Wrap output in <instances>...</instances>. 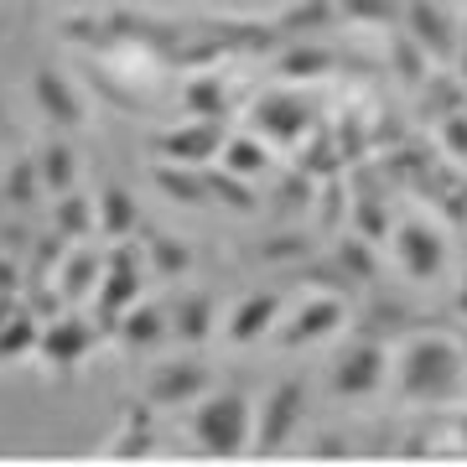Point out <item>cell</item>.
<instances>
[{"label": "cell", "instance_id": "1", "mask_svg": "<svg viewBox=\"0 0 467 467\" xmlns=\"http://www.w3.org/2000/svg\"><path fill=\"white\" fill-rule=\"evenodd\" d=\"M192 436H198V447L213 451V457H239V451H250L254 447L250 395H239V389L202 395L198 416H192Z\"/></svg>", "mask_w": 467, "mask_h": 467}, {"label": "cell", "instance_id": "2", "mask_svg": "<svg viewBox=\"0 0 467 467\" xmlns=\"http://www.w3.org/2000/svg\"><path fill=\"white\" fill-rule=\"evenodd\" d=\"M400 389L410 400H426V405H441L462 389V358L451 348L447 337H420L410 343L400 364Z\"/></svg>", "mask_w": 467, "mask_h": 467}, {"label": "cell", "instance_id": "3", "mask_svg": "<svg viewBox=\"0 0 467 467\" xmlns=\"http://www.w3.org/2000/svg\"><path fill=\"white\" fill-rule=\"evenodd\" d=\"M301 410H306V384L301 379H285L270 389L265 410H260V420H254V447L260 457H270V451H281L285 441H291V431L301 426Z\"/></svg>", "mask_w": 467, "mask_h": 467}, {"label": "cell", "instance_id": "4", "mask_svg": "<svg viewBox=\"0 0 467 467\" xmlns=\"http://www.w3.org/2000/svg\"><path fill=\"white\" fill-rule=\"evenodd\" d=\"M384 379V353L379 343H353V348H343L333 358V395L337 400H364V395H374Z\"/></svg>", "mask_w": 467, "mask_h": 467}, {"label": "cell", "instance_id": "5", "mask_svg": "<svg viewBox=\"0 0 467 467\" xmlns=\"http://www.w3.org/2000/svg\"><path fill=\"white\" fill-rule=\"evenodd\" d=\"M208 384H213L208 364H192V358H182V364H161L156 374H150V384H146V400H150V410H156V405H192V400L208 395Z\"/></svg>", "mask_w": 467, "mask_h": 467}, {"label": "cell", "instance_id": "6", "mask_svg": "<svg viewBox=\"0 0 467 467\" xmlns=\"http://www.w3.org/2000/svg\"><path fill=\"white\" fill-rule=\"evenodd\" d=\"M32 94H36V109L57 125V130H73V125H84V99H78V88L67 84L57 67H42L32 78Z\"/></svg>", "mask_w": 467, "mask_h": 467}, {"label": "cell", "instance_id": "7", "mask_svg": "<svg viewBox=\"0 0 467 467\" xmlns=\"http://www.w3.org/2000/svg\"><path fill=\"white\" fill-rule=\"evenodd\" d=\"M400 265L416 275V281H436L447 270V244L441 234L426 229V223H405L400 229Z\"/></svg>", "mask_w": 467, "mask_h": 467}, {"label": "cell", "instance_id": "8", "mask_svg": "<svg viewBox=\"0 0 467 467\" xmlns=\"http://www.w3.org/2000/svg\"><path fill=\"white\" fill-rule=\"evenodd\" d=\"M348 322V312H343V301H327V296H317V301H306L296 317L285 322V333H281V343L285 348H301V343H317V337H327V333H337Z\"/></svg>", "mask_w": 467, "mask_h": 467}, {"label": "cell", "instance_id": "9", "mask_svg": "<svg viewBox=\"0 0 467 467\" xmlns=\"http://www.w3.org/2000/svg\"><path fill=\"white\" fill-rule=\"evenodd\" d=\"M36 348H42V358H47V364L73 368V364H84V353L94 348V327H88V322H73V317H67V322H52L47 337H42Z\"/></svg>", "mask_w": 467, "mask_h": 467}, {"label": "cell", "instance_id": "10", "mask_svg": "<svg viewBox=\"0 0 467 467\" xmlns=\"http://www.w3.org/2000/svg\"><path fill=\"white\" fill-rule=\"evenodd\" d=\"M275 317H281V296H275V291H254V296H244V306L229 317V337L234 343H260Z\"/></svg>", "mask_w": 467, "mask_h": 467}, {"label": "cell", "instance_id": "11", "mask_svg": "<svg viewBox=\"0 0 467 467\" xmlns=\"http://www.w3.org/2000/svg\"><path fill=\"white\" fill-rule=\"evenodd\" d=\"M405 21H410V32H416V42L426 52H436V57H451L457 52V32H451V21L436 11L431 0H410Z\"/></svg>", "mask_w": 467, "mask_h": 467}, {"label": "cell", "instance_id": "12", "mask_svg": "<svg viewBox=\"0 0 467 467\" xmlns=\"http://www.w3.org/2000/svg\"><path fill=\"white\" fill-rule=\"evenodd\" d=\"M161 150L167 156H177V161H202V156H213V150H223V130H218V119H198V125H182L177 135H167L161 140Z\"/></svg>", "mask_w": 467, "mask_h": 467}, {"label": "cell", "instance_id": "13", "mask_svg": "<svg viewBox=\"0 0 467 467\" xmlns=\"http://www.w3.org/2000/svg\"><path fill=\"white\" fill-rule=\"evenodd\" d=\"M213 333V301L208 296H177L171 306V337H182V343H202V337Z\"/></svg>", "mask_w": 467, "mask_h": 467}, {"label": "cell", "instance_id": "14", "mask_svg": "<svg viewBox=\"0 0 467 467\" xmlns=\"http://www.w3.org/2000/svg\"><path fill=\"white\" fill-rule=\"evenodd\" d=\"M36 171H42V187H52V192L63 198V192H73V182H78V156H73V146L52 140V146H42V156H36Z\"/></svg>", "mask_w": 467, "mask_h": 467}, {"label": "cell", "instance_id": "15", "mask_svg": "<svg viewBox=\"0 0 467 467\" xmlns=\"http://www.w3.org/2000/svg\"><path fill=\"white\" fill-rule=\"evenodd\" d=\"M161 333H167L161 306H130V312L119 317V337H125V348H156Z\"/></svg>", "mask_w": 467, "mask_h": 467}, {"label": "cell", "instance_id": "16", "mask_svg": "<svg viewBox=\"0 0 467 467\" xmlns=\"http://www.w3.org/2000/svg\"><path fill=\"white\" fill-rule=\"evenodd\" d=\"M99 223H104V234H115V239H125V234L135 229V198L125 192V187H104Z\"/></svg>", "mask_w": 467, "mask_h": 467}, {"label": "cell", "instance_id": "17", "mask_svg": "<svg viewBox=\"0 0 467 467\" xmlns=\"http://www.w3.org/2000/svg\"><path fill=\"white\" fill-rule=\"evenodd\" d=\"M94 213H99V208H94L88 198H73V192H63V202H57V234H63V239H84V234L99 223Z\"/></svg>", "mask_w": 467, "mask_h": 467}, {"label": "cell", "instance_id": "18", "mask_svg": "<svg viewBox=\"0 0 467 467\" xmlns=\"http://www.w3.org/2000/svg\"><path fill=\"white\" fill-rule=\"evenodd\" d=\"M99 281H104V265L94 260V254H73V260L63 265V285L67 291H78V296L99 291Z\"/></svg>", "mask_w": 467, "mask_h": 467}, {"label": "cell", "instance_id": "19", "mask_svg": "<svg viewBox=\"0 0 467 467\" xmlns=\"http://www.w3.org/2000/svg\"><path fill=\"white\" fill-rule=\"evenodd\" d=\"M150 265L161 270V275H187L192 270V254H187L182 239H156L150 244Z\"/></svg>", "mask_w": 467, "mask_h": 467}, {"label": "cell", "instance_id": "20", "mask_svg": "<svg viewBox=\"0 0 467 467\" xmlns=\"http://www.w3.org/2000/svg\"><path fill=\"white\" fill-rule=\"evenodd\" d=\"M260 119H275V130H270V135H296L291 125H301V104H291V99H265Z\"/></svg>", "mask_w": 467, "mask_h": 467}, {"label": "cell", "instance_id": "21", "mask_svg": "<svg viewBox=\"0 0 467 467\" xmlns=\"http://www.w3.org/2000/svg\"><path fill=\"white\" fill-rule=\"evenodd\" d=\"M42 337L32 333V327H5L0 333V358H16V353H26V348H36Z\"/></svg>", "mask_w": 467, "mask_h": 467}, {"label": "cell", "instance_id": "22", "mask_svg": "<svg viewBox=\"0 0 467 467\" xmlns=\"http://www.w3.org/2000/svg\"><path fill=\"white\" fill-rule=\"evenodd\" d=\"M441 140H447V150H457V156H467V115H441Z\"/></svg>", "mask_w": 467, "mask_h": 467}, {"label": "cell", "instance_id": "23", "mask_svg": "<svg viewBox=\"0 0 467 467\" xmlns=\"http://www.w3.org/2000/svg\"><path fill=\"white\" fill-rule=\"evenodd\" d=\"M223 150H229V161L239 167L234 177H250L244 167H265V156H260V146H223Z\"/></svg>", "mask_w": 467, "mask_h": 467}, {"label": "cell", "instance_id": "24", "mask_svg": "<svg viewBox=\"0 0 467 467\" xmlns=\"http://www.w3.org/2000/svg\"><path fill=\"white\" fill-rule=\"evenodd\" d=\"M187 99H192V109H198V115H202V109L213 115V109H218V84H213V78H208V84H192V94H187Z\"/></svg>", "mask_w": 467, "mask_h": 467}, {"label": "cell", "instance_id": "25", "mask_svg": "<svg viewBox=\"0 0 467 467\" xmlns=\"http://www.w3.org/2000/svg\"><path fill=\"white\" fill-rule=\"evenodd\" d=\"M457 63H462V78H467V36H462V47H457Z\"/></svg>", "mask_w": 467, "mask_h": 467}, {"label": "cell", "instance_id": "26", "mask_svg": "<svg viewBox=\"0 0 467 467\" xmlns=\"http://www.w3.org/2000/svg\"><path fill=\"white\" fill-rule=\"evenodd\" d=\"M73 5H78V0H73Z\"/></svg>", "mask_w": 467, "mask_h": 467}]
</instances>
